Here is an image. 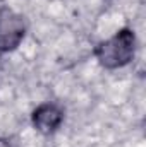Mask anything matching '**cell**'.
<instances>
[{
    "label": "cell",
    "instance_id": "cell-2",
    "mask_svg": "<svg viewBox=\"0 0 146 147\" xmlns=\"http://www.w3.org/2000/svg\"><path fill=\"white\" fill-rule=\"evenodd\" d=\"M28 31V19L21 12L7 5L0 7V55L17 50L26 39Z\"/></svg>",
    "mask_w": 146,
    "mask_h": 147
},
{
    "label": "cell",
    "instance_id": "cell-3",
    "mask_svg": "<svg viewBox=\"0 0 146 147\" xmlns=\"http://www.w3.org/2000/svg\"><path fill=\"white\" fill-rule=\"evenodd\" d=\"M64 120H65V111L55 101L40 103L29 115L31 127L43 137H52L53 134H57L64 125Z\"/></svg>",
    "mask_w": 146,
    "mask_h": 147
},
{
    "label": "cell",
    "instance_id": "cell-1",
    "mask_svg": "<svg viewBox=\"0 0 146 147\" xmlns=\"http://www.w3.org/2000/svg\"><path fill=\"white\" fill-rule=\"evenodd\" d=\"M138 55V36L132 28H120L112 36L96 43L93 57L105 70H120L129 67Z\"/></svg>",
    "mask_w": 146,
    "mask_h": 147
},
{
    "label": "cell",
    "instance_id": "cell-4",
    "mask_svg": "<svg viewBox=\"0 0 146 147\" xmlns=\"http://www.w3.org/2000/svg\"><path fill=\"white\" fill-rule=\"evenodd\" d=\"M0 147H16V146H14V142H12L9 137L0 135Z\"/></svg>",
    "mask_w": 146,
    "mask_h": 147
}]
</instances>
